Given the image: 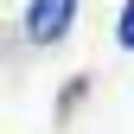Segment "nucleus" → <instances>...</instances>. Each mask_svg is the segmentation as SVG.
<instances>
[{
  "mask_svg": "<svg viewBox=\"0 0 134 134\" xmlns=\"http://www.w3.org/2000/svg\"><path fill=\"white\" fill-rule=\"evenodd\" d=\"M90 90H96V83L83 77V70H77V77H64V90H58V109H51V121L64 128V121H70V115L83 109V102H90Z\"/></svg>",
  "mask_w": 134,
  "mask_h": 134,
  "instance_id": "2",
  "label": "nucleus"
},
{
  "mask_svg": "<svg viewBox=\"0 0 134 134\" xmlns=\"http://www.w3.org/2000/svg\"><path fill=\"white\" fill-rule=\"evenodd\" d=\"M77 13H83V0H26L19 7V38L32 51H58L77 32Z\"/></svg>",
  "mask_w": 134,
  "mask_h": 134,
  "instance_id": "1",
  "label": "nucleus"
},
{
  "mask_svg": "<svg viewBox=\"0 0 134 134\" xmlns=\"http://www.w3.org/2000/svg\"><path fill=\"white\" fill-rule=\"evenodd\" d=\"M115 51L134 58V0H121V13H115Z\"/></svg>",
  "mask_w": 134,
  "mask_h": 134,
  "instance_id": "3",
  "label": "nucleus"
}]
</instances>
